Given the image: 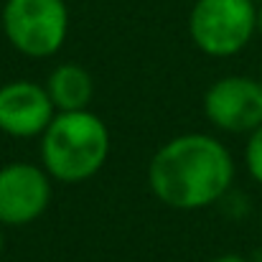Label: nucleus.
<instances>
[{"mask_svg":"<svg viewBox=\"0 0 262 262\" xmlns=\"http://www.w3.org/2000/svg\"><path fill=\"white\" fill-rule=\"evenodd\" d=\"M56 117L46 87L36 82H8L0 87V130L13 138H36Z\"/></svg>","mask_w":262,"mask_h":262,"instance_id":"7","label":"nucleus"},{"mask_svg":"<svg viewBox=\"0 0 262 262\" xmlns=\"http://www.w3.org/2000/svg\"><path fill=\"white\" fill-rule=\"evenodd\" d=\"M260 222H262V216H260Z\"/></svg>","mask_w":262,"mask_h":262,"instance_id":"16","label":"nucleus"},{"mask_svg":"<svg viewBox=\"0 0 262 262\" xmlns=\"http://www.w3.org/2000/svg\"><path fill=\"white\" fill-rule=\"evenodd\" d=\"M51 201V176L31 163L0 168V224L23 227L36 222Z\"/></svg>","mask_w":262,"mask_h":262,"instance_id":"6","label":"nucleus"},{"mask_svg":"<svg viewBox=\"0 0 262 262\" xmlns=\"http://www.w3.org/2000/svg\"><path fill=\"white\" fill-rule=\"evenodd\" d=\"M257 31V8L252 0H196L188 15L193 43L209 56L239 54Z\"/></svg>","mask_w":262,"mask_h":262,"instance_id":"3","label":"nucleus"},{"mask_svg":"<svg viewBox=\"0 0 262 262\" xmlns=\"http://www.w3.org/2000/svg\"><path fill=\"white\" fill-rule=\"evenodd\" d=\"M3 250H5V237H3V224H0V255H3Z\"/></svg>","mask_w":262,"mask_h":262,"instance_id":"12","label":"nucleus"},{"mask_svg":"<svg viewBox=\"0 0 262 262\" xmlns=\"http://www.w3.org/2000/svg\"><path fill=\"white\" fill-rule=\"evenodd\" d=\"M260 84H262V74H260Z\"/></svg>","mask_w":262,"mask_h":262,"instance_id":"15","label":"nucleus"},{"mask_svg":"<svg viewBox=\"0 0 262 262\" xmlns=\"http://www.w3.org/2000/svg\"><path fill=\"white\" fill-rule=\"evenodd\" d=\"M245 158H247L250 176L257 183H262V125L250 133V140H247V148H245Z\"/></svg>","mask_w":262,"mask_h":262,"instance_id":"9","label":"nucleus"},{"mask_svg":"<svg viewBox=\"0 0 262 262\" xmlns=\"http://www.w3.org/2000/svg\"><path fill=\"white\" fill-rule=\"evenodd\" d=\"M252 3H260V5H262V0H252Z\"/></svg>","mask_w":262,"mask_h":262,"instance_id":"14","label":"nucleus"},{"mask_svg":"<svg viewBox=\"0 0 262 262\" xmlns=\"http://www.w3.org/2000/svg\"><path fill=\"white\" fill-rule=\"evenodd\" d=\"M257 31H260V36H262V5L257 8Z\"/></svg>","mask_w":262,"mask_h":262,"instance_id":"11","label":"nucleus"},{"mask_svg":"<svg viewBox=\"0 0 262 262\" xmlns=\"http://www.w3.org/2000/svg\"><path fill=\"white\" fill-rule=\"evenodd\" d=\"M252 262H262V247L255 252V255H252Z\"/></svg>","mask_w":262,"mask_h":262,"instance_id":"13","label":"nucleus"},{"mask_svg":"<svg viewBox=\"0 0 262 262\" xmlns=\"http://www.w3.org/2000/svg\"><path fill=\"white\" fill-rule=\"evenodd\" d=\"M46 92L59 112H77V110H87V104L92 102L94 82L84 67L61 64L51 72Z\"/></svg>","mask_w":262,"mask_h":262,"instance_id":"8","label":"nucleus"},{"mask_svg":"<svg viewBox=\"0 0 262 262\" xmlns=\"http://www.w3.org/2000/svg\"><path fill=\"white\" fill-rule=\"evenodd\" d=\"M211 262H247V260L239 257V255H219V257H214Z\"/></svg>","mask_w":262,"mask_h":262,"instance_id":"10","label":"nucleus"},{"mask_svg":"<svg viewBox=\"0 0 262 262\" xmlns=\"http://www.w3.org/2000/svg\"><path fill=\"white\" fill-rule=\"evenodd\" d=\"M110 156V130L89 110L59 112L41 138L46 173L61 183H82L99 173Z\"/></svg>","mask_w":262,"mask_h":262,"instance_id":"2","label":"nucleus"},{"mask_svg":"<svg viewBox=\"0 0 262 262\" xmlns=\"http://www.w3.org/2000/svg\"><path fill=\"white\" fill-rule=\"evenodd\" d=\"M204 112L219 130L252 133L262 125V84L250 77H224L206 89Z\"/></svg>","mask_w":262,"mask_h":262,"instance_id":"5","label":"nucleus"},{"mask_svg":"<svg viewBox=\"0 0 262 262\" xmlns=\"http://www.w3.org/2000/svg\"><path fill=\"white\" fill-rule=\"evenodd\" d=\"M234 178V161L224 143L204 133L168 140L150 158V191L171 209H204L222 201Z\"/></svg>","mask_w":262,"mask_h":262,"instance_id":"1","label":"nucleus"},{"mask_svg":"<svg viewBox=\"0 0 262 262\" xmlns=\"http://www.w3.org/2000/svg\"><path fill=\"white\" fill-rule=\"evenodd\" d=\"M69 10L64 0H5L3 33L15 51L43 59L64 46Z\"/></svg>","mask_w":262,"mask_h":262,"instance_id":"4","label":"nucleus"}]
</instances>
